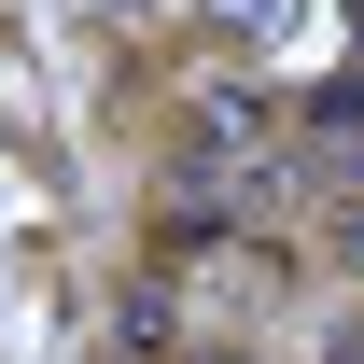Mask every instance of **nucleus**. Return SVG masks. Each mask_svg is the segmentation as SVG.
<instances>
[{
    "instance_id": "obj_1",
    "label": "nucleus",
    "mask_w": 364,
    "mask_h": 364,
    "mask_svg": "<svg viewBox=\"0 0 364 364\" xmlns=\"http://www.w3.org/2000/svg\"><path fill=\"white\" fill-rule=\"evenodd\" d=\"M267 140H280V112H267L252 85H210L196 112H182V154H196V168H252Z\"/></svg>"
},
{
    "instance_id": "obj_2",
    "label": "nucleus",
    "mask_w": 364,
    "mask_h": 364,
    "mask_svg": "<svg viewBox=\"0 0 364 364\" xmlns=\"http://www.w3.org/2000/svg\"><path fill=\"white\" fill-rule=\"evenodd\" d=\"M238 238V196L225 182H168V210H154V267H210Z\"/></svg>"
},
{
    "instance_id": "obj_3",
    "label": "nucleus",
    "mask_w": 364,
    "mask_h": 364,
    "mask_svg": "<svg viewBox=\"0 0 364 364\" xmlns=\"http://www.w3.org/2000/svg\"><path fill=\"white\" fill-rule=\"evenodd\" d=\"M309 140H336V154H364V70H350V85H322V98H309Z\"/></svg>"
},
{
    "instance_id": "obj_4",
    "label": "nucleus",
    "mask_w": 364,
    "mask_h": 364,
    "mask_svg": "<svg viewBox=\"0 0 364 364\" xmlns=\"http://www.w3.org/2000/svg\"><path fill=\"white\" fill-rule=\"evenodd\" d=\"M182 364H252V350H225V336H210V350H182Z\"/></svg>"
}]
</instances>
